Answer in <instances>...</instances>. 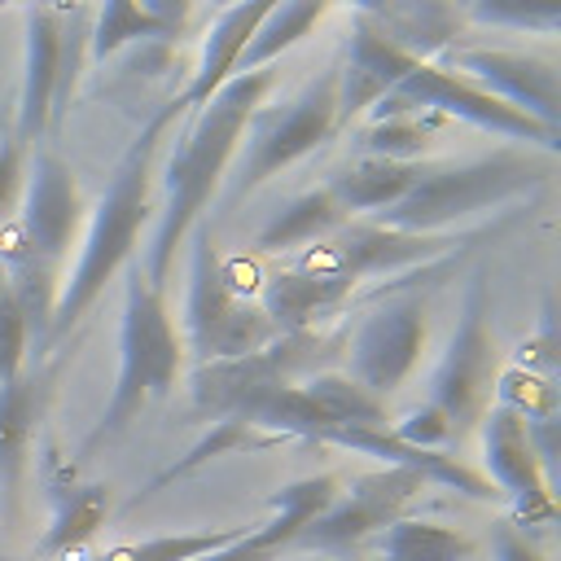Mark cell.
<instances>
[{"label":"cell","instance_id":"6da1fadb","mask_svg":"<svg viewBox=\"0 0 561 561\" xmlns=\"http://www.w3.org/2000/svg\"><path fill=\"white\" fill-rule=\"evenodd\" d=\"M180 118L175 101H167L162 110H153L140 131L127 140V149L118 153L105 193L96 197V206L88 210L83 237H79V254L75 267L61 276V294H57V311L48 324V342L44 355L61 351L66 337L83 324V316L96 307V298L105 294V285L131 267L140 228L153 210V162L162 149V136L171 131V123Z\"/></svg>","mask_w":561,"mask_h":561},{"label":"cell","instance_id":"7a4b0ae2","mask_svg":"<svg viewBox=\"0 0 561 561\" xmlns=\"http://www.w3.org/2000/svg\"><path fill=\"white\" fill-rule=\"evenodd\" d=\"M276 83V70H254V75H237L228 79L202 110H193L167 171H162V206H158V228L149 237L145 250V276L167 289L175 250L188 241V232L202 224L206 206L215 202L219 184L228 180V167L241 149V131L250 123V114L267 101Z\"/></svg>","mask_w":561,"mask_h":561},{"label":"cell","instance_id":"3957f363","mask_svg":"<svg viewBox=\"0 0 561 561\" xmlns=\"http://www.w3.org/2000/svg\"><path fill=\"white\" fill-rule=\"evenodd\" d=\"M184 368V342L167 307V289H158L140 263L123 272V316H118V373L105 408L88 425L75 465L92 460L105 443H114L153 399L171 394Z\"/></svg>","mask_w":561,"mask_h":561},{"label":"cell","instance_id":"277c9868","mask_svg":"<svg viewBox=\"0 0 561 561\" xmlns=\"http://www.w3.org/2000/svg\"><path fill=\"white\" fill-rule=\"evenodd\" d=\"M548 175L552 158L530 149H495L460 162H421L412 188L390 210L373 215V224L412 237H447L451 224L517 202L522 193H535Z\"/></svg>","mask_w":561,"mask_h":561},{"label":"cell","instance_id":"5b68a950","mask_svg":"<svg viewBox=\"0 0 561 561\" xmlns=\"http://www.w3.org/2000/svg\"><path fill=\"white\" fill-rule=\"evenodd\" d=\"M184 351L197 364L241 359L276 342L272 320L259 302H250L237 285L232 263L219 259L210 224L188 232V294H184Z\"/></svg>","mask_w":561,"mask_h":561},{"label":"cell","instance_id":"8992f818","mask_svg":"<svg viewBox=\"0 0 561 561\" xmlns=\"http://www.w3.org/2000/svg\"><path fill=\"white\" fill-rule=\"evenodd\" d=\"M337 131V66L307 79L289 101L259 105L241 131V149L228 167V193L224 202L237 206L259 184L320 149Z\"/></svg>","mask_w":561,"mask_h":561},{"label":"cell","instance_id":"52a82bcc","mask_svg":"<svg viewBox=\"0 0 561 561\" xmlns=\"http://www.w3.org/2000/svg\"><path fill=\"white\" fill-rule=\"evenodd\" d=\"M495 377H500V359H495V333H491V289L482 276L469 280L460 320L434 364L430 377V403L451 421L456 443L482 421V412L495 399Z\"/></svg>","mask_w":561,"mask_h":561},{"label":"cell","instance_id":"ba28073f","mask_svg":"<svg viewBox=\"0 0 561 561\" xmlns=\"http://www.w3.org/2000/svg\"><path fill=\"white\" fill-rule=\"evenodd\" d=\"M381 114H447V118H460L478 131H491L500 140H522V149H543L548 158L557 153L561 136L543 131L539 123H530L526 114L508 110L504 101H495L491 92L473 88L469 79H460L456 70H447L443 61H421L412 66L390 96H381L368 118H381Z\"/></svg>","mask_w":561,"mask_h":561},{"label":"cell","instance_id":"9c48e42d","mask_svg":"<svg viewBox=\"0 0 561 561\" xmlns=\"http://www.w3.org/2000/svg\"><path fill=\"white\" fill-rule=\"evenodd\" d=\"M425 473L412 465H381L368 473H355L351 482L337 486L333 504L294 539L289 552H324L342 557L377 539L390 522L403 517V508L425 491Z\"/></svg>","mask_w":561,"mask_h":561},{"label":"cell","instance_id":"30bf717a","mask_svg":"<svg viewBox=\"0 0 561 561\" xmlns=\"http://www.w3.org/2000/svg\"><path fill=\"white\" fill-rule=\"evenodd\" d=\"M324 333H298V337H276L254 355L241 359H219V364H197L193 368V408L210 421H232L250 399H259L272 386H294L329 364L333 351H324Z\"/></svg>","mask_w":561,"mask_h":561},{"label":"cell","instance_id":"8fae6325","mask_svg":"<svg viewBox=\"0 0 561 561\" xmlns=\"http://www.w3.org/2000/svg\"><path fill=\"white\" fill-rule=\"evenodd\" d=\"M83 224H88V210H83V193L70 162L57 149H31L22 197L13 210V228L26 241V250L66 276V259L70 250H79Z\"/></svg>","mask_w":561,"mask_h":561},{"label":"cell","instance_id":"7c38bea8","mask_svg":"<svg viewBox=\"0 0 561 561\" xmlns=\"http://www.w3.org/2000/svg\"><path fill=\"white\" fill-rule=\"evenodd\" d=\"M421 351H425V302L416 289H394L351 333L342 373L386 403L412 377Z\"/></svg>","mask_w":561,"mask_h":561},{"label":"cell","instance_id":"4fadbf2b","mask_svg":"<svg viewBox=\"0 0 561 561\" xmlns=\"http://www.w3.org/2000/svg\"><path fill=\"white\" fill-rule=\"evenodd\" d=\"M451 237H412V232H394L381 228L373 219H346L329 241L298 250V267L307 272H329L342 276L351 285H359L364 276H390V272H408V267H425L438 254H451Z\"/></svg>","mask_w":561,"mask_h":561},{"label":"cell","instance_id":"5bb4252c","mask_svg":"<svg viewBox=\"0 0 561 561\" xmlns=\"http://www.w3.org/2000/svg\"><path fill=\"white\" fill-rule=\"evenodd\" d=\"M460 79L491 92L508 110L526 114L543 131L561 136V79L548 57L522 53V48H456L447 61Z\"/></svg>","mask_w":561,"mask_h":561},{"label":"cell","instance_id":"9a60e30c","mask_svg":"<svg viewBox=\"0 0 561 561\" xmlns=\"http://www.w3.org/2000/svg\"><path fill=\"white\" fill-rule=\"evenodd\" d=\"M478 438H482V465H486V482L495 486V495H508L513 504V526H552L557 522V491L543 478L530 438H526V421L500 403H491L478 421Z\"/></svg>","mask_w":561,"mask_h":561},{"label":"cell","instance_id":"2e32d148","mask_svg":"<svg viewBox=\"0 0 561 561\" xmlns=\"http://www.w3.org/2000/svg\"><path fill=\"white\" fill-rule=\"evenodd\" d=\"M66 364H70V346H61L53 355H39L13 381L0 386V500H4L9 517L18 513L31 447H35V434H39L44 416H48V403L57 394V381H61Z\"/></svg>","mask_w":561,"mask_h":561},{"label":"cell","instance_id":"e0dca14e","mask_svg":"<svg viewBox=\"0 0 561 561\" xmlns=\"http://www.w3.org/2000/svg\"><path fill=\"white\" fill-rule=\"evenodd\" d=\"M61 44H66V4H31L22 13V88L18 118L9 131L22 149H35L53 131V101L61 79Z\"/></svg>","mask_w":561,"mask_h":561},{"label":"cell","instance_id":"ac0fdd59","mask_svg":"<svg viewBox=\"0 0 561 561\" xmlns=\"http://www.w3.org/2000/svg\"><path fill=\"white\" fill-rule=\"evenodd\" d=\"M337 486H342L337 473H311V478L285 482L280 491H272L267 517L259 526H250L241 539H232L228 548H219L202 561H280V552H289L294 539L333 504Z\"/></svg>","mask_w":561,"mask_h":561},{"label":"cell","instance_id":"d6986e66","mask_svg":"<svg viewBox=\"0 0 561 561\" xmlns=\"http://www.w3.org/2000/svg\"><path fill=\"white\" fill-rule=\"evenodd\" d=\"M421 61H412L403 48H394L359 9L351 13V39L346 57L337 66V131L351 127V118L368 114L381 96L394 92V83Z\"/></svg>","mask_w":561,"mask_h":561},{"label":"cell","instance_id":"ffe728a7","mask_svg":"<svg viewBox=\"0 0 561 561\" xmlns=\"http://www.w3.org/2000/svg\"><path fill=\"white\" fill-rule=\"evenodd\" d=\"M355 285L329 272H307V267H280L263 285V316L272 320L276 337H298V333H320L346 302Z\"/></svg>","mask_w":561,"mask_h":561},{"label":"cell","instance_id":"44dd1931","mask_svg":"<svg viewBox=\"0 0 561 561\" xmlns=\"http://www.w3.org/2000/svg\"><path fill=\"white\" fill-rule=\"evenodd\" d=\"M267 0H250V4H224L210 13V26H206V39H202V57L188 75V83L171 96L180 114H193L202 110L232 75H237V61H241V48L254 31V22L263 18Z\"/></svg>","mask_w":561,"mask_h":561},{"label":"cell","instance_id":"7402d4cb","mask_svg":"<svg viewBox=\"0 0 561 561\" xmlns=\"http://www.w3.org/2000/svg\"><path fill=\"white\" fill-rule=\"evenodd\" d=\"M188 22V4L184 0H149V4H127V0H110L101 9H92V26H88V57L105 61L118 57L123 48L136 44H171Z\"/></svg>","mask_w":561,"mask_h":561},{"label":"cell","instance_id":"603a6c76","mask_svg":"<svg viewBox=\"0 0 561 561\" xmlns=\"http://www.w3.org/2000/svg\"><path fill=\"white\" fill-rule=\"evenodd\" d=\"M359 13L412 61H438V53L451 48L456 31L465 26V13L456 4L434 0H386V4H359Z\"/></svg>","mask_w":561,"mask_h":561},{"label":"cell","instance_id":"cb8c5ba5","mask_svg":"<svg viewBox=\"0 0 561 561\" xmlns=\"http://www.w3.org/2000/svg\"><path fill=\"white\" fill-rule=\"evenodd\" d=\"M110 517V486L105 482H70L53 491V517L39 535V561L70 557L96 539V530Z\"/></svg>","mask_w":561,"mask_h":561},{"label":"cell","instance_id":"d4e9b609","mask_svg":"<svg viewBox=\"0 0 561 561\" xmlns=\"http://www.w3.org/2000/svg\"><path fill=\"white\" fill-rule=\"evenodd\" d=\"M421 162H386V158H359L355 167L337 171L324 188L337 197V206L351 219H373L381 210H390L416 180Z\"/></svg>","mask_w":561,"mask_h":561},{"label":"cell","instance_id":"484cf974","mask_svg":"<svg viewBox=\"0 0 561 561\" xmlns=\"http://www.w3.org/2000/svg\"><path fill=\"white\" fill-rule=\"evenodd\" d=\"M351 215L337 206V197L316 184L298 197H289L263 228H259V250H307V245H320L329 241Z\"/></svg>","mask_w":561,"mask_h":561},{"label":"cell","instance_id":"4316f807","mask_svg":"<svg viewBox=\"0 0 561 561\" xmlns=\"http://www.w3.org/2000/svg\"><path fill=\"white\" fill-rule=\"evenodd\" d=\"M298 390L307 394V403L324 416V438L320 443H333V434L342 430H359V425H390L386 416V403L373 399L359 381H351L342 368H320L311 377L298 381Z\"/></svg>","mask_w":561,"mask_h":561},{"label":"cell","instance_id":"83f0119b","mask_svg":"<svg viewBox=\"0 0 561 561\" xmlns=\"http://www.w3.org/2000/svg\"><path fill=\"white\" fill-rule=\"evenodd\" d=\"M329 13V4L320 0H267L263 18L254 22L245 48H241V61H237V75H254V70H267L280 53H289L302 35L316 31V22ZM232 75V79H237Z\"/></svg>","mask_w":561,"mask_h":561},{"label":"cell","instance_id":"f1b7e54d","mask_svg":"<svg viewBox=\"0 0 561 561\" xmlns=\"http://www.w3.org/2000/svg\"><path fill=\"white\" fill-rule=\"evenodd\" d=\"M377 557L381 561H469L473 539L430 517H399L377 535Z\"/></svg>","mask_w":561,"mask_h":561},{"label":"cell","instance_id":"f546056e","mask_svg":"<svg viewBox=\"0 0 561 561\" xmlns=\"http://www.w3.org/2000/svg\"><path fill=\"white\" fill-rule=\"evenodd\" d=\"M245 530H250V526H206V530L153 535V539L118 543V548H110L101 561H202V557L228 548L232 539H241Z\"/></svg>","mask_w":561,"mask_h":561},{"label":"cell","instance_id":"4dcf8cb0","mask_svg":"<svg viewBox=\"0 0 561 561\" xmlns=\"http://www.w3.org/2000/svg\"><path fill=\"white\" fill-rule=\"evenodd\" d=\"M425 136H430L425 114H381V118H368V127L359 131V145H364V158L416 162L425 153Z\"/></svg>","mask_w":561,"mask_h":561},{"label":"cell","instance_id":"1f68e13d","mask_svg":"<svg viewBox=\"0 0 561 561\" xmlns=\"http://www.w3.org/2000/svg\"><path fill=\"white\" fill-rule=\"evenodd\" d=\"M465 22L495 26V31H526V35H552L561 26V4H522V0H478L460 9Z\"/></svg>","mask_w":561,"mask_h":561},{"label":"cell","instance_id":"d6a6232c","mask_svg":"<svg viewBox=\"0 0 561 561\" xmlns=\"http://www.w3.org/2000/svg\"><path fill=\"white\" fill-rule=\"evenodd\" d=\"M500 408L517 412L522 421H539V416H557V386L552 377H539V373H526V368H508L495 377V399Z\"/></svg>","mask_w":561,"mask_h":561},{"label":"cell","instance_id":"836d02e7","mask_svg":"<svg viewBox=\"0 0 561 561\" xmlns=\"http://www.w3.org/2000/svg\"><path fill=\"white\" fill-rule=\"evenodd\" d=\"M26 355H31V337H26V324L9 298V285L0 276V386L26 368Z\"/></svg>","mask_w":561,"mask_h":561},{"label":"cell","instance_id":"e575fe53","mask_svg":"<svg viewBox=\"0 0 561 561\" xmlns=\"http://www.w3.org/2000/svg\"><path fill=\"white\" fill-rule=\"evenodd\" d=\"M26 153L31 149H22V140L4 127V136H0V228L13 219V210H18V197H22V175H26Z\"/></svg>","mask_w":561,"mask_h":561},{"label":"cell","instance_id":"d590c367","mask_svg":"<svg viewBox=\"0 0 561 561\" xmlns=\"http://www.w3.org/2000/svg\"><path fill=\"white\" fill-rule=\"evenodd\" d=\"M517 368H526V373H539V377H552V381H557V329H552V311H543L539 333L522 342V359H517Z\"/></svg>","mask_w":561,"mask_h":561},{"label":"cell","instance_id":"8d00e7d4","mask_svg":"<svg viewBox=\"0 0 561 561\" xmlns=\"http://www.w3.org/2000/svg\"><path fill=\"white\" fill-rule=\"evenodd\" d=\"M526 438H530V451H535V460H539V469H543V478L552 482V491H557V456H561V421L557 416H539V421H526Z\"/></svg>","mask_w":561,"mask_h":561},{"label":"cell","instance_id":"74e56055","mask_svg":"<svg viewBox=\"0 0 561 561\" xmlns=\"http://www.w3.org/2000/svg\"><path fill=\"white\" fill-rule=\"evenodd\" d=\"M491 561H543V557H539V548L526 539V530H517L513 522H504V526H495Z\"/></svg>","mask_w":561,"mask_h":561},{"label":"cell","instance_id":"f35d334b","mask_svg":"<svg viewBox=\"0 0 561 561\" xmlns=\"http://www.w3.org/2000/svg\"><path fill=\"white\" fill-rule=\"evenodd\" d=\"M0 561H39V557H0Z\"/></svg>","mask_w":561,"mask_h":561}]
</instances>
